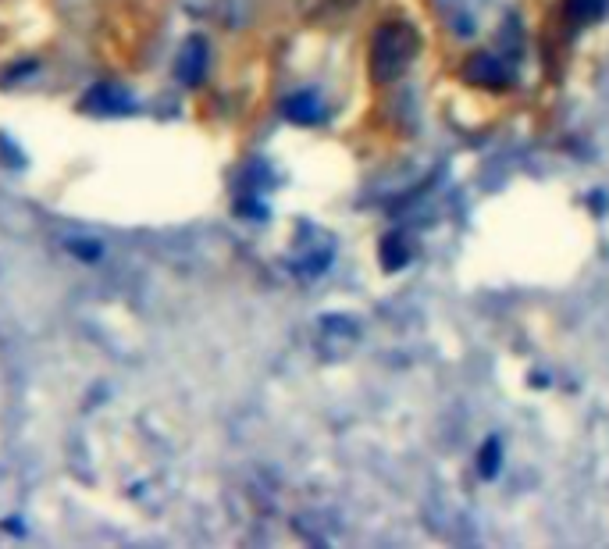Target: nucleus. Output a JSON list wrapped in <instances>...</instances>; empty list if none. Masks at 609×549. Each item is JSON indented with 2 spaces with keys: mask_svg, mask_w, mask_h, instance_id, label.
<instances>
[{
  "mask_svg": "<svg viewBox=\"0 0 609 549\" xmlns=\"http://www.w3.org/2000/svg\"><path fill=\"white\" fill-rule=\"evenodd\" d=\"M421 50V36H417L414 25L406 22H385L374 29L371 54H367V68H371V79L378 86H389L399 75L410 68V61L417 58Z\"/></svg>",
  "mask_w": 609,
  "mask_h": 549,
  "instance_id": "1",
  "label": "nucleus"
},
{
  "mask_svg": "<svg viewBox=\"0 0 609 549\" xmlns=\"http://www.w3.org/2000/svg\"><path fill=\"white\" fill-rule=\"evenodd\" d=\"M463 79L481 90H510L517 75H513V65H506L499 54H474L463 65Z\"/></svg>",
  "mask_w": 609,
  "mask_h": 549,
  "instance_id": "2",
  "label": "nucleus"
},
{
  "mask_svg": "<svg viewBox=\"0 0 609 549\" xmlns=\"http://www.w3.org/2000/svg\"><path fill=\"white\" fill-rule=\"evenodd\" d=\"M175 75H179L182 86H200L203 75H207V43L200 36H189L186 47L179 54V65H175Z\"/></svg>",
  "mask_w": 609,
  "mask_h": 549,
  "instance_id": "3",
  "label": "nucleus"
},
{
  "mask_svg": "<svg viewBox=\"0 0 609 549\" xmlns=\"http://www.w3.org/2000/svg\"><path fill=\"white\" fill-rule=\"evenodd\" d=\"M285 115L293 118L296 125H314V122H321V115H325V107H321L317 93L303 90V93H293V97L285 100Z\"/></svg>",
  "mask_w": 609,
  "mask_h": 549,
  "instance_id": "4",
  "label": "nucleus"
},
{
  "mask_svg": "<svg viewBox=\"0 0 609 549\" xmlns=\"http://www.w3.org/2000/svg\"><path fill=\"white\" fill-rule=\"evenodd\" d=\"M82 107H86V111H93V115H118V111H132V100L125 97V93H118V90L97 86L90 97L82 100Z\"/></svg>",
  "mask_w": 609,
  "mask_h": 549,
  "instance_id": "5",
  "label": "nucleus"
},
{
  "mask_svg": "<svg viewBox=\"0 0 609 549\" xmlns=\"http://www.w3.org/2000/svg\"><path fill=\"white\" fill-rule=\"evenodd\" d=\"M602 15V0H563V18H567L574 29L595 22Z\"/></svg>",
  "mask_w": 609,
  "mask_h": 549,
  "instance_id": "6",
  "label": "nucleus"
},
{
  "mask_svg": "<svg viewBox=\"0 0 609 549\" xmlns=\"http://www.w3.org/2000/svg\"><path fill=\"white\" fill-rule=\"evenodd\" d=\"M406 261H410V246H406V239L399 236V232H389V236L382 239V268L399 271Z\"/></svg>",
  "mask_w": 609,
  "mask_h": 549,
  "instance_id": "7",
  "label": "nucleus"
},
{
  "mask_svg": "<svg viewBox=\"0 0 609 549\" xmlns=\"http://www.w3.org/2000/svg\"><path fill=\"white\" fill-rule=\"evenodd\" d=\"M499 464H503V446H499V439H488V443L481 446V453H478V475L481 478H496Z\"/></svg>",
  "mask_w": 609,
  "mask_h": 549,
  "instance_id": "8",
  "label": "nucleus"
},
{
  "mask_svg": "<svg viewBox=\"0 0 609 549\" xmlns=\"http://www.w3.org/2000/svg\"><path fill=\"white\" fill-rule=\"evenodd\" d=\"M72 254H79V257H100V246H93V243H72Z\"/></svg>",
  "mask_w": 609,
  "mask_h": 549,
  "instance_id": "9",
  "label": "nucleus"
},
{
  "mask_svg": "<svg viewBox=\"0 0 609 549\" xmlns=\"http://www.w3.org/2000/svg\"><path fill=\"white\" fill-rule=\"evenodd\" d=\"M321 4H325L328 11H350L357 0H321Z\"/></svg>",
  "mask_w": 609,
  "mask_h": 549,
  "instance_id": "10",
  "label": "nucleus"
}]
</instances>
